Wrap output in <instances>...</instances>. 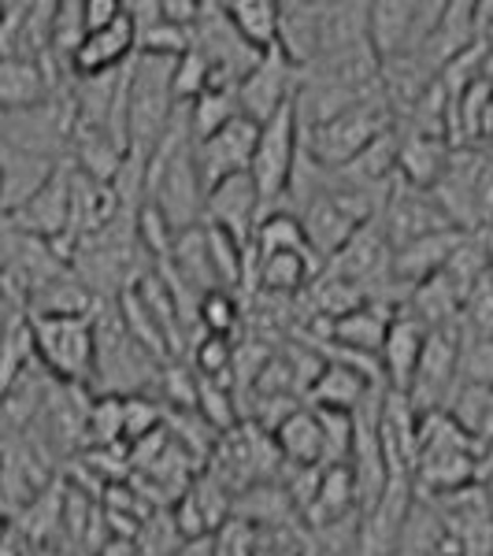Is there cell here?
<instances>
[{
  "label": "cell",
  "instance_id": "6da1fadb",
  "mask_svg": "<svg viewBox=\"0 0 493 556\" xmlns=\"http://www.w3.org/2000/svg\"><path fill=\"white\" fill-rule=\"evenodd\" d=\"M175 67L178 60L164 56H134L130 64V152L146 160H152L175 123Z\"/></svg>",
  "mask_w": 493,
  "mask_h": 556
},
{
  "label": "cell",
  "instance_id": "7a4b0ae2",
  "mask_svg": "<svg viewBox=\"0 0 493 556\" xmlns=\"http://www.w3.org/2000/svg\"><path fill=\"white\" fill-rule=\"evenodd\" d=\"M382 134H390V101L379 93L316 130H304V149L319 167L342 172L353 160H361Z\"/></svg>",
  "mask_w": 493,
  "mask_h": 556
},
{
  "label": "cell",
  "instance_id": "3957f363",
  "mask_svg": "<svg viewBox=\"0 0 493 556\" xmlns=\"http://www.w3.org/2000/svg\"><path fill=\"white\" fill-rule=\"evenodd\" d=\"M0 130H4L8 149L67 164L71 146H75V134H78L75 97H71V89H64L52 101L26 108V112H0Z\"/></svg>",
  "mask_w": 493,
  "mask_h": 556
},
{
  "label": "cell",
  "instance_id": "277c9868",
  "mask_svg": "<svg viewBox=\"0 0 493 556\" xmlns=\"http://www.w3.org/2000/svg\"><path fill=\"white\" fill-rule=\"evenodd\" d=\"M304 156V127H301V112H298V97L282 108L275 119H267L260 127V146L253 156V182L260 197H264V208L275 212L282 204V197L290 193L293 175L301 167Z\"/></svg>",
  "mask_w": 493,
  "mask_h": 556
},
{
  "label": "cell",
  "instance_id": "5b68a950",
  "mask_svg": "<svg viewBox=\"0 0 493 556\" xmlns=\"http://www.w3.org/2000/svg\"><path fill=\"white\" fill-rule=\"evenodd\" d=\"M38 364L64 386H89L97 375L93 319H30Z\"/></svg>",
  "mask_w": 493,
  "mask_h": 556
},
{
  "label": "cell",
  "instance_id": "8992f818",
  "mask_svg": "<svg viewBox=\"0 0 493 556\" xmlns=\"http://www.w3.org/2000/svg\"><path fill=\"white\" fill-rule=\"evenodd\" d=\"M379 230L387 235V241L393 245V253L397 249L412 245V241L427 238V235H442V230H453L450 215L442 212V204L434 201V193L430 190H416V186L408 182H393V193H387V201H382V212H379ZM460 230V227H456Z\"/></svg>",
  "mask_w": 493,
  "mask_h": 556
},
{
  "label": "cell",
  "instance_id": "52a82bcc",
  "mask_svg": "<svg viewBox=\"0 0 493 556\" xmlns=\"http://www.w3.org/2000/svg\"><path fill=\"white\" fill-rule=\"evenodd\" d=\"M260 146V123H253L249 115H238L227 130H219L208 141H197L193 156H197V172H201L204 190H215L219 182L235 175L253 172V156Z\"/></svg>",
  "mask_w": 493,
  "mask_h": 556
},
{
  "label": "cell",
  "instance_id": "ba28073f",
  "mask_svg": "<svg viewBox=\"0 0 493 556\" xmlns=\"http://www.w3.org/2000/svg\"><path fill=\"white\" fill-rule=\"evenodd\" d=\"M293 71L298 67H293L279 49L267 52V56L253 67V75L238 86L241 115H249V119L260 123V127H264L267 119H275V115H279L301 89Z\"/></svg>",
  "mask_w": 493,
  "mask_h": 556
},
{
  "label": "cell",
  "instance_id": "9c48e42d",
  "mask_svg": "<svg viewBox=\"0 0 493 556\" xmlns=\"http://www.w3.org/2000/svg\"><path fill=\"white\" fill-rule=\"evenodd\" d=\"M267 215L264 197H260L253 175H235L227 182H219L208 193V208H204V223L227 230L230 238H238L245 249H253L256 227Z\"/></svg>",
  "mask_w": 493,
  "mask_h": 556
},
{
  "label": "cell",
  "instance_id": "30bf717a",
  "mask_svg": "<svg viewBox=\"0 0 493 556\" xmlns=\"http://www.w3.org/2000/svg\"><path fill=\"white\" fill-rule=\"evenodd\" d=\"M468 238H471L468 230L453 227V230H442V235H427L405 249H397V253H393V267H390V282L401 286V290L412 298L419 286L430 282V278H438L445 267H450L456 249H460Z\"/></svg>",
  "mask_w": 493,
  "mask_h": 556
},
{
  "label": "cell",
  "instance_id": "8fae6325",
  "mask_svg": "<svg viewBox=\"0 0 493 556\" xmlns=\"http://www.w3.org/2000/svg\"><path fill=\"white\" fill-rule=\"evenodd\" d=\"M56 64L52 60H26V56H8L0 60V112H26L52 101L56 93H64V83H56ZM67 75V71H60Z\"/></svg>",
  "mask_w": 493,
  "mask_h": 556
},
{
  "label": "cell",
  "instance_id": "7c38bea8",
  "mask_svg": "<svg viewBox=\"0 0 493 556\" xmlns=\"http://www.w3.org/2000/svg\"><path fill=\"white\" fill-rule=\"evenodd\" d=\"M134 56H138V26H134L127 8H123V15L112 26L93 30L83 41V49H78L75 60H71V78L112 75V71L127 67Z\"/></svg>",
  "mask_w": 493,
  "mask_h": 556
},
{
  "label": "cell",
  "instance_id": "4fadbf2b",
  "mask_svg": "<svg viewBox=\"0 0 493 556\" xmlns=\"http://www.w3.org/2000/svg\"><path fill=\"white\" fill-rule=\"evenodd\" d=\"M390 267H393V245L379 230V223H367L361 235L349 241L323 271L334 275V278H345V282H356L367 290L371 282H390Z\"/></svg>",
  "mask_w": 493,
  "mask_h": 556
},
{
  "label": "cell",
  "instance_id": "5bb4252c",
  "mask_svg": "<svg viewBox=\"0 0 493 556\" xmlns=\"http://www.w3.org/2000/svg\"><path fill=\"white\" fill-rule=\"evenodd\" d=\"M427 338H430V327L419 316L412 312H397L390 327V338L382 345V367H387V386L393 393H405L412 390L416 382V371H419V361L427 353Z\"/></svg>",
  "mask_w": 493,
  "mask_h": 556
},
{
  "label": "cell",
  "instance_id": "9a60e30c",
  "mask_svg": "<svg viewBox=\"0 0 493 556\" xmlns=\"http://www.w3.org/2000/svg\"><path fill=\"white\" fill-rule=\"evenodd\" d=\"M101 308L104 301L89 290V282L75 275V267L60 278H52V282H45L26 301V316L30 319H97Z\"/></svg>",
  "mask_w": 493,
  "mask_h": 556
},
{
  "label": "cell",
  "instance_id": "2e32d148",
  "mask_svg": "<svg viewBox=\"0 0 493 556\" xmlns=\"http://www.w3.org/2000/svg\"><path fill=\"white\" fill-rule=\"evenodd\" d=\"M64 164L56 160H45V156H30V152L20 149H0V175H4V186H0V208L4 215H15L20 208L38 197L49 178L60 172Z\"/></svg>",
  "mask_w": 493,
  "mask_h": 556
},
{
  "label": "cell",
  "instance_id": "e0dca14e",
  "mask_svg": "<svg viewBox=\"0 0 493 556\" xmlns=\"http://www.w3.org/2000/svg\"><path fill=\"white\" fill-rule=\"evenodd\" d=\"M397 319V308L387 301H367L349 316L327 323V342L342 345V349H356V353H375L382 356V345L390 338V327Z\"/></svg>",
  "mask_w": 493,
  "mask_h": 556
},
{
  "label": "cell",
  "instance_id": "ac0fdd59",
  "mask_svg": "<svg viewBox=\"0 0 493 556\" xmlns=\"http://www.w3.org/2000/svg\"><path fill=\"white\" fill-rule=\"evenodd\" d=\"M453 149L456 146H450L442 134H405L397 149V178L416 186V190H434L442 182L445 167H450Z\"/></svg>",
  "mask_w": 493,
  "mask_h": 556
},
{
  "label": "cell",
  "instance_id": "d6986e66",
  "mask_svg": "<svg viewBox=\"0 0 493 556\" xmlns=\"http://www.w3.org/2000/svg\"><path fill=\"white\" fill-rule=\"evenodd\" d=\"M371 393H382V386L364 379L356 367L327 361L316 386L308 390V405L323 412H349V416H356L364 408V401H371Z\"/></svg>",
  "mask_w": 493,
  "mask_h": 556
},
{
  "label": "cell",
  "instance_id": "ffe728a7",
  "mask_svg": "<svg viewBox=\"0 0 493 556\" xmlns=\"http://www.w3.org/2000/svg\"><path fill=\"white\" fill-rule=\"evenodd\" d=\"M275 445L290 468H327V430L312 405L298 408L275 430Z\"/></svg>",
  "mask_w": 493,
  "mask_h": 556
},
{
  "label": "cell",
  "instance_id": "44dd1931",
  "mask_svg": "<svg viewBox=\"0 0 493 556\" xmlns=\"http://www.w3.org/2000/svg\"><path fill=\"white\" fill-rule=\"evenodd\" d=\"M227 15L241 34V41L249 49H256L260 56L279 49V26H282V4L279 0H230Z\"/></svg>",
  "mask_w": 493,
  "mask_h": 556
},
{
  "label": "cell",
  "instance_id": "7402d4cb",
  "mask_svg": "<svg viewBox=\"0 0 493 556\" xmlns=\"http://www.w3.org/2000/svg\"><path fill=\"white\" fill-rule=\"evenodd\" d=\"M279 52L293 67L319 60V4H282Z\"/></svg>",
  "mask_w": 493,
  "mask_h": 556
},
{
  "label": "cell",
  "instance_id": "603a6c76",
  "mask_svg": "<svg viewBox=\"0 0 493 556\" xmlns=\"http://www.w3.org/2000/svg\"><path fill=\"white\" fill-rule=\"evenodd\" d=\"M323 260L316 253H279L256 260V282L267 293H279V298H293L304 290V282H312V275L319 271Z\"/></svg>",
  "mask_w": 493,
  "mask_h": 556
},
{
  "label": "cell",
  "instance_id": "cb8c5ba5",
  "mask_svg": "<svg viewBox=\"0 0 493 556\" xmlns=\"http://www.w3.org/2000/svg\"><path fill=\"white\" fill-rule=\"evenodd\" d=\"M450 416L464 434H471L479 445L493 450V386L464 382L460 390L453 393Z\"/></svg>",
  "mask_w": 493,
  "mask_h": 556
},
{
  "label": "cell",
  "instance_id": "d4e9b609",
  "mask_svg": "<svg viewBox=\"0 0 493 556\" xmlns=\"http://www.w3.org/2000/svg\"><path fill=\"white\" fill-rule=\"evenodd\" d=\"M253 253H256V260L279 256V253H312L301 215L298 212H282V208L267 212L264 219H260V227H256Z\"/></svg>",
  "mask_w": 493,
  "mask_h": 556
},
{
  "label": "cell",
  "instance_id": "484cf974",
  "mask_svg": "<svg viewBox=\"0 0 493 556\" xmlns=\"http://www.w3.org/2000/svg\"><path fill=\"white\" fill-rule=\"evenodd\" d=\"M241 115L238 104V89L235 86H212L204 97H197L190 104V130H193V146L197 141H208L219 130H227Z\"/></svg>",
  "mask_w": 493,
  "mask_h": 556
},
{
  "label": "cell",
  "instance_id": "4316f807",
  "mask_svg": "<svg viewBox=\"0 0 493 556\" xmlns=\"http://www.w3.org/2000/svg\"><path fill=\"white\" fill-rule=\"evenodd\" d=\"M193 49V30L175 26L167 20L146 26L138 34V56H164V60H182Z\"/></svg>",
  "mask_w": 493,
  "mask_h": 556
},
{
  "label": "cell",
  "instance_id": "83f0119b",
  "mask_svg": "<svg viewBox=\"0 0 493 556\" xmlns=\"http://www.w3.org/2000/svg\"><path fill=\"white\" fill-rule=\"evenodd\" d=\"M215 86V67L201 49H190L175 67V97L178 104H193Z\"/></svg>",
  "mask_w": 493,
  "mask_h": 556
},
{
  "label": "cell",
  "instance_id": "f1b7e54d",
  "mask_svg": "<svg viewBox=\"0 0 493 556\" xmlns=\"http://www.w3.org/2000/svg\"><path fill=\"white\" fill-rule=\"evenodd\" d=\"M138 241H141V249L156 260H167L175 253V241H178V230L167 223V215L156 208L152 201L141 204V212H138Z\"/></svg>",
  "mask_w": 493,
  "mask_h": 556
},
{
  "label": "cell",
  "instance_id": "f546056e",
  "mask_svg": "<svg viewBox=\"0 0 493 556\" xmlns=\"http://www.w3.org/2000/svg\"><path fill=\"white\" fill-rule=\"evenodd\" d=\"M238 312L241 304L235 298V290H212L201 298V308H197V323H201L204 334L227 338L230 330L238 327Z\"/></svg>",
  "mask_w": 493,
  "mask_h": 556
},
{
  "label": "cell",
  "instance_id": "4dcf8cb0",
  "mask_svg": "<svg viewBox=\"0 0 493 556\" xmlns=\"http://www.w3.org/2000/svg\"><path fill=\"white\" fill-rule=\"evenodd\" d=\"M123 419H127V445H138L141 438L164 430V412L152 405V397L138 393V397H123Z\"/></svg>",
  "mask_w": 493,
  "mask_h": 556
},
{
  "label": "cell",
  "instance_id": "1f68e13d",
  "mask_svg": "<svg viewBox=\"0 0 493 556\" xmlns=\"http://www.w3.org/2000/svg\"><path fill=\"white\" fill-rule=\"evenodd\" d=\"M215 556H256V523L241 516H230L219 531L212 534Z\"/></svg>",
  "mask_w": 493,
  "mask_h": 556
},
{
  "label": "cell",
  "instance_id": "d6a6232c",
  "mask_svg": "<svg viewBox=\"0 0 493 556\" xmlns=\"http://www.w3.org/2000/svg\"><path fill=\"white\" fill-rule=\"evenodd\" d=\"M197 375L201 379H215L219 371H227L230 364L238 361V353L230 349L227 338H215V334H204L201 342H197Z\"/></svg>",
  "mask_w": 493,
  "mask_h": 556
},
{
  "label": "cell",
  "instance_id": "836d02e7",
  "mask_svg": "<svg viewBox=\"0 0 493 556\" xmlns=\"http://www.w3.org/2000/svg\"><path fill=\"white\" fill-rule=\"evenodd\" d=\"M464 371L468 382L493 386V338H479V342H464Z\"/></svg>",
  "mask_w": 493,
  "mask_h": 556
},
{
  "label": "cell",
  "instance_id": "e575fe53",
  "mask_svg": "<svg viewBox=\"0 0 493 556\" xmlns=\"http://www.w3.org/2000/svg\"><path fill=\"white\" fill-rule=\"evenodd\" d=\"M0 52L4 56H12L15 52V41H20L23 34V23H26V12H30V0H4L0 4Z\"/></svg>",
  "mask_w": 493,
  "mask_h": 556
},
{
  "label": "cell",
  "instance_id": "d590c367",
  "mask_svg": "<svg viewBox=\"0 0 493 556\" xmlns=\"http://www.w3.org/2000/svg\"><path fill=\"white\" fill-rule=\"evenodd\" d=\"M123 15V0H86V23H89V34L93 30H104L112 26L115 20Z\"/></svg>",
  "mask_w": 493,
  "mask_h": 556
},
{
  "label": "cell",
  "instance_id": "8d00e7d4",
  "mask_svg": "<svg viewBox=\"0 0 493 556\" xmlns=\"http://www.w3.org/2000/svg\"><path fill=\"white\" fill-rule=\"evenodd\" d=\"M178 556H215L212 538H197V542H186L182 549H178Z\"/></svg>",
  "mask_w": 493,
  "mask_h": 556
},
{
  "label": "cell",
  "instance_id": "74e56055",
  "mask_svg": "<svg viewBox=\"0 0 493 556\" xmlns=\"http://www.w3.org/2000/svg\"><path fill=\"white\" fill-rule=\"evenodd\" d=\"M138 556H141V553H138Z\"/></svg>",
  "mask_w": 493,
  "mask_h": 556
}]
</instances>
